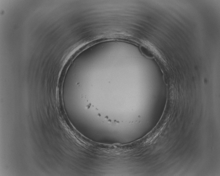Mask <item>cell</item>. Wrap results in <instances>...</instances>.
<instances>
[{"label":"cell","mask_w":220,"mask_h":176,"mask_svg":"<svg viewBox=\"0 0 220 176\" xmlns=\"http://www.w3.org/2000/svg\"><path fill=\"white\" fill-rule=\"evenodd\" d=\"M141 52L145 56L149 58H153L154 57L153 54L151 51L149 49L146 48L145 47L142 46L141 47Z\"/></svg>","instance_id":"cell-1"}]
</instances>
